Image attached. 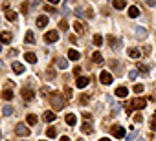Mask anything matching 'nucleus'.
<instances>
[{"label": "nucleus", "instance_id": "nucleus-1", "mask_svg": "<svg viewBox=\"0 0 156 141\" xmlns=\"http://www.w3.org/2000/svg\"><path fill=\"white\" fill-rule=\"evenodd\" d=\"M50 105H52L53 112L63 110V108H64V97L61 95V93H53V95L50 97Z\"/></svg>", "mask_w": 156, "mask_h": 141}, {"label": "nucleus", "instance_id": "nucleus-2", "mask_svg": "<svg viewBox=\"0 0 156 141\" xmlns=\"http://www.w3.org/2000/svg\"><path fill=\"white\" fill-rule=\"evenodd\" d=\"M147 106V101L145 99H134V101H131V103L127 105V112H132V110H143Z\"/></svg>", "mask_w": 156, "mask_h": 141}, {"label": "nucleus", "instance_id": "nucleus-3", "mask_svg": "<svg viewBox=\"0 0 156 141\" xmlns=\"http://www.w3.org/2000/svg\"><path fill=\"white\" fill-rule=\"evenodd\" d=\"M15 134H17V136H22V137H28L30 136V128H28V126H26L24 123H17V126H15Z\"/></svg>", "mask_w": 156, "mask_h": 141}, {"label": "nucleus", "instance_id": "nucleus-4", "mask_svg": "<svg viewBox=\"0 0 156 141\" xmlns=\"http://www.w3.org/2000/svg\"><path fill=\"white\" fill-rule=\"evenodd\" d=\"M44 40H46L48 44H53V42H57V40H59V33H57L55 29H53V31H48V33L44 35Z\"/></svg>", "mask_w": 156, "mask_h": 141}, {"label": "nucleus", "instance_id": "nucleus-5", "mask_svg": "<svg viewBox=\"0 0 156 141\" xmlns=\"http://www.w3.org/2000/svg\"><path fill=\"white\" fill-rule=\"evenodd\" d=\"M112 73H108V72H101L99 73V81H101V84H112Z\"/></svg>", "mask_w": 156, "mask_h": 141}, {"label": "nucleus", "instance_id": "nucleus-6", "mask_svg": "<svg viewBox=\"0 0 156 141\" xmlns=\"http://www.w3.org/2000/svg\"><path fill=\"white\" fill-rule=\"evenodd\" d=\"M110 132H112V136H114V137H119V139H121V137H125V128H123V126H119V125H114Z\"/></svg>", "mask_w": 156, "mask_h": 141}, {"label": "nucleus", "instance_id": "nucleus-7", "mask_svg": "<svg viewBox=\"0 0 156 141\" xmlns=\"http://www.w3.org/2000/svg\"><path fill=\"white\" fill-rule=\"evenodd\" d=\"M33 97H35V93H33L31 88H22V99L26 101V103H30Z\"/></svg>", "mask_w": 156, "mask_h": 141}, {"label": "nucleus", "instance_id": "nucleus-8", "mask_svg": "<svg viewBox=\"0 0 156 141\" xmlns=\"http://www.w3.org/2000/svg\"><path fill=\"white\" fill-rule=\"evenodd\" d=\"M11 39H13V35L9 31H2V33H0V42H2V44H9Z\"/></svg>", "mask_w": 156, "mask_h": 141}, {"label": "nucleus", "instance_id": "nucleus-9", "mask_svg": "<svg viewBox=\"0 0 156 141\" xmlns=\"http://www.w3.org/2000/svg\"><path fill=\"white\" fill-rule=\"evenodd\" d=\"M81 132H85V134H92V132H94L92 121H85V123H83V126H81Z\"/></svg>", "mask_w": 156, "mask_h": 141}, {"label": "nucleus", "instance_id": "nucleus-10", "mask_svg": "<svg viewBox=\"0 0 156 141\" xmlns=\"http://www.w3.org/2000/svg\"><path fill=\"white\" fill-rule=\"evenodd\" d=\"M73 29H76V33H79V35H85V33H86L85 24H81L79 20H77V22H73Z\"/></svg>", "mask_w": 156, "mask_h": 141}, {"label": "nucleus", "instance_id": "nucleus-11", "mask_svg": "<svg viewBox=\"0 0 156 141\" xmlns=\"http://www.w3.org/2000/svg\"><path fill=\"white\" fill-rule=\"evenodd\" d=\"M88 83H90V79H88V77H77V81H76L77 88H85V86H88Z\"/></svg>", "mask_w": 156, "mask_h": 141}, {"label": "nucleus", "instance_id": "nucleus-12", "mask_svg": "<svg viewBox=\"0 0 156 141\" xmlns=\"http://www.w3.org/2000/svg\"><path fill=\"white\" fill-rule=\"evenodd\" d=\"M116 95L118 97H127L128 95V88H127V86H118V88H116Z\"/></svg>", "mask_w": 156, "mask_h": 141}, {"label": "nucleus", "instance_id": "nucleus-13", "mask_svg": "<svg viewBox=\"0 0 156 141\" xmlns=\"http://www.w3.org/2000/svg\"><path fill=\"white\" fill-rule=\"evenodd\" d=\"M42 119L46 121V123H52V121H55V112H52V110H48V112H44V116H42Z\"/></svg>", "mask_w": 156, "mask_h": 141}, {"label": "nucleus", "instance_id": "nucleus-14", "mask_svg": "<svg viewBox=\"0 0 156 141\" xmlns=\"http://www.w3.org/2000/svg\"><path fill=\"white\" fill-rule=\"evenodd\" d=\"M108 44H110V48H114V50H119V40H118L116 37L108 35Z\"/></svg>", "mask_w": 156, "mask_h": 141}, {"label": "nucleus", "instance_id": "nucleus-15", "mask_svg": "<svg viewBox=\"0 0 156 141\" xmlns=\"http://www.w3.org/2000/svg\"><path fill=\"white\" fill-rule=\"evenodd\" d=\"M136 37L138 39L147 37V28H143V26H136Z\"/></svg>", "mask_w": 156, "mask_h": 141}, {"label": "nucleus", "instance_id": "nucleus-16", "mask_svg": "<svg viewBox=\"0 0 156 141\" xmlns=\"http://www.w3.org/2000/svg\"><path fill=\"white\" fill-rule=\"evenodd\" d=\"M37 26H39V28H46V26H48V17H46V15H40V17L37 18Z\"/></svg>", "mask_w": 156, "mask_h": 141}, {"label": "nucleus", "instance_id": "nucleus-17", "mask_svg": "<svg viewBox=\"0 0 156 141\" xmlns=\"http://www.w3.org/2000/svg\"><path fill=\"white\" fill-rule=\"evenodd\" d=\"M76 123H77L76 114H68V116H66V125H68V126H76Z\"/></svg>", "mask_w": 156, "mask_h": 141}, {"label": "nucleus", "instance_id": "nucleus-18", "mask_svg": "<svg viewBox=\"0 0 156 141\" xmlns=\"http://www.w3.org/2000/svg\"><path fill=\"white\" fill-rule=\"evenodd\" d=\"M128 17L131 18H138L140 17V9L136 8V6H131V8H128Z\"/></svg>", "mask_w": 156, "mask_h": 141}, {"label": "nucleus", "instance_id": "nucleus-19", "mask_svg": "<svg viewBox=\"0 0 156 141\" xmlns=\"http://www.w3.org/2000/svg\"><path fill=\"white\" fill-rule=\"evenodd\" d=\"M11 68H13V72H15V73H24L26 72L24 70V64H20V62H13Z\"/></svg>", "mask_w": 156, "mask_h": 141}, {"label": "nucleus", "instance_id": "nucleus-20", "mask_svg": "<svg viewBox=\"0 0 156 141\" xmlns=\"http://www.w3.org/2000/svg\"><path fill=\"white\" fill-rule=\"evenodd\" d=\"M2 97H4L6 101H11V99H13V90L9 88V86H8V88H4V92H2Z\"/></svg>", "mask_w": 156, "mask_h": 141}, {"label": "nucleus", "instance_id": "nucleus-21", "mask_svg": "<svg viewBox=\"0 0 156 141\" xmlns=\"http://www.w3.org/2000/svg\"><path fill=\"white\" fill-rule=\"evenodd\" d=\"M127 53H128V57H131V59H140V55H141L138 48H131Z\"/></svg>", "mask_w": 156, "mask_h": 141}, {"label": "nucleus", "instance_id": "nucleus-22", "mask_svg": "<svg viewBox=\"0 0 156 141\" xmlns=\"http://www.w3.org/2000/svg\"><path fill=\"white\" fill-rule=\"evenodd\" d=\"M24 59L28 60L30 64H35L37 62V55H35V53H24Z\"/></svg>", "mask_w": 156, "mask_h": 141}, {"label": "nucleus", "instance_id": "nucleus-23", "mask_svg": "<svg viewBox=\"0 0 156 141\" xmlns=\"http://www.w3.org/2000/svg\"><path fill=\"white\" fill-rule=\"evenodd\" d=\"M26 121H28V125H37L39 123V119H37L35 114H28V116H26Z\"/></svg>", "mask_w": 156, "mask_h": 141}, {"label": "nucleus", "instance_id": "nucleus-24", "mask_svg": "<svg viewBox=\"0 0 156 141\" xmlns=\"http://www.w3.org/2000/svg\"><path fill=\"white\" fill-rule=\"evenodd\" d=\"M68 59H72V60H79V59H81L79 51H77V50H68Z\"/></svg>", "mask_w": 156, "mask_h": 141}, {"label": "nucleus", "instance_id": "nucleus-25", "mask_svg": "<svg viewBox=\"0 0 156 141\" xmlns=\"http://www.w3.org/2000/svg\"><path fill=\"white\" fill-rule=\"evenodd\" d=\"M26 44H35V35H33L31 29L26 33Z\"/></svg>", "mask_w": 156, "mask_h": 141}, {"label": "nucleus", "instance_id": "nucleus-26", "mask_svg": "<svg viewBox=\"0 0 156 141\" xmlns=\"http://www.w3.org/2000/svg\"><path fill=\"white\" fill-rule=\"evenodd\" d=\"M46 136H48L50 139H52V137H57V130H55V126H48V128H46Z\"/></svg>", "mask_w": 156, "mask_h": 141}, {"label": "nucleus", "instance_id": "nucleus-27", "mask_svg": "<svg viewBox=\"0 0 156 141\" xmlns=\"http://www.w3.org/2000/svg\"><path fill=\"white\" fill-rule=\"evenodd\" d=\"M6 18L11 20V22H15V20H17V13L11 11V9H6Z\"/></svg>", "mask_w": 156, "mask_h": 141}, {"label": "nucleus", "instance_id": "nucleus-28", "mask_svg": "<svg viewBox=\"0 0 156 141\" xmlns=\"http://www.w3.org/2000/svg\"><path fill=\"white\" fill-rule=\"evenodd\" d=\"M112 6H114L116 9H123L125 6H127V2H125V0H114V2H112Z\"/></svg>", "mask_w": 156, "mask_h": 141}, {"label": "nucleus", "instance_id": "nucleus-29", "mask_svg": "<svg viewBox=\"0 0 156 141\" xmlns=\"http://www.w3.org/2000/svg\"><path fill=\"white\" fill-rule=\"evenodd\" d=\"M57 68L66 70V68H68V60H66V59H59V60H57Z\"/></svg>", "mask_w": 156, "mask_h": 141}, {"label": "nucleus", "instance_id": "nucleus-30", "mask_svg": "<svg viewBox=\"0 0 156 141\" xmlns=\"http://www.w3.org/2000/svg\"><path fill=\"white\" fill-rule=\"evenodd\" d=\"M92 60H94V62H97V64H101V62H103V55H101L99 51H96L92 55Z\"/></svg>", "mask_w": 156, "mask_h": 141}, {"label": "nucleus", "instance_id": "nucleus-31", "mask_svg": "<svg viewBox=\"0 0 156 141\" xmlns=\"http://www.w3.org/2000/svg\"><path fill=\"white\" fill-rule=\"evenodd\" d=\"M88 99H90V97H88L86 93H81V95H79V105H81V106L88 105Z\"/></svg>", "mask_w": 156, "mask_h": 141}, {"label": "nucleus", "instance_id": "nucleus-32", "mask_svg": "<svg viewBox=\"0 0 156 141\" xmlns=\"http://www.w3.org/2000/svg\"><path fill=\"white\" fill-rule=\"evenodd\" d=\"M2 114H4V117H9V116H11V114H13V108H11V106H9V105H6V106H4V108H2Z\"/></svg>", "mask_w": 156, "mask_h": 141}, {"label": "nucleus", "instance_id": "nucleus-33", "mask_svg": "<svg viewBox=\"0 0 156 141\" xmlns=\"http://www.w3.org/2000/svg\"><path fill=\"white\" fill-rule=\"evenodd\" d=\"M94 44H96L97 48L103 46V37H101V35H94Z\"/></svg>", "mask_w": 156, "mask_h": 141}, {"label": "nucleus", "instance_id": "nucleus-34", "mask_svg": "<svg viewBox=\"0 0 156 141\" xmlns=\"http://www.w3.org/2000/svg\"><path fill=\"white\" fill-rule=\"evenodd\" d=\"M132 90H134V93H138V95H140V93L145 90V86H143V84H134V88H132Z\"/></svg>", "mask_w": 156, "mask_h": 141}, {"label": "nucleus", "instance_id": "nucleus-35", "mask_svg": "<svg viewBox=\"0 0 156 141\" xmlns=\"http://www.w3.org/2000/svg\"><path fill=\"white\" fill-rule=\"evenodd\" d=\"M136 77H138V70H131V72H128V79H131V81H134Z\"/></svg>", "mask_w": 156, "mask_h": 141}, {"label": "nucleus", "instance_id": "nucleus-36", "mask_svg": "<svg viewBox=\"0 0 156 141\" xmlns=\"http://www.w3.org/2000/svg\"><path fill=\"white\" fill-rule=\"evenodd\" d=\"M151 130L156 132V112H154V116H152V119H151Z\"/></svg>", "mask_w": 156, "mask_h": 141}, {"label": "nucleus", "instance_id": "nucleus-37", "mask_svg": "<svg viewBox=\"0 0 156 141\" xmlns=\"http://www.w3.org/2000/svg\"><path fill=\"white\" fill-rule=\"evenodd\" d=\"M138 72H141V73H147V72H149V68H147L145 64H138Z\"/></svg>", "mask_w": 156, "mask_h": 141}, {"label": "nucleus", "instance_id": "nucleus-38", "mask_svg": "<svg viewBox=\"0 0 156 141\" xmlns=\"http://www.w3.org/2000/svg\"><path fill=\"white\" fill-rule=\"evenodd\" d=\"M59 28H61V29H66V28H68V22H66V20H61V22H59Z\"/></svg>", "mask_w": 156, "mask_h": 141}, {"label": "nucleus", "instance_id": "nucleus-39", "mask_svg": "<svg viewBox=\"0 0 156 141\" xmlns=\"http://www.w3.org/2000/svg\"><path fill=\"white\" fill-rule=\"evenodd\" d=\"M64 95L70 99V97H72V88H68V86H66V88H64Z\"/></svg>", "mask_w": 156, "mask_h": 141}, {"label": "nucleus", "instance_id": "nucleus-40", "mask_svg": "<svg viewBox=\"0 0 156 141\" xmlns=\"http://www.w3.org/2000/svg\"><path fill=\"white\" fill-rule=\"evenodd\" d=\"M76 15L77 17H83V8H81V6H79V8H76Z\"/></svg>", "mask_w": 156, "mask_h": 141}, {"label": "nucleus", "instance_id": "nucleus-41", "mask_svg": "<svg viewBox=\"0 0 156 141\" xmlns=\"http://www.w3.org/2000/svg\"><path fill=\"white\" fill-rule=\"evenodd\" d=\"M83 117H85V121H92V114L85 112V114H83Z\"/></svg>", "mask_w": 156, "mask_h": 141}, {"label": "nucleus", "instance_id": "nucleus-42", "mask_svg": "<svg viewBox=\"0 0 156 141\" xmlns=\"http://www.w3.org/2000/svg\"><path fill=\"white\" fill-rule=\"evenodd\" d=\"M141 119H143L141 114H136V116H134V121H136V123H141Z\"/></svg>", "mask_w": 156, "mask_h": 141}, {"label": "nucleus", "instance_id": "nucleus-43", "mask_svg": "<svg viewBox=\"0 0 156 141\" xmlns=\"http://www.w3.org/2000/svg\"><path fill=\"white\" fill-rule=\"evenodd\" d=\"M17 55H18L17 50H9V57H17Z\"/></svg>", "mask_w": 156, "mask_h": 141}, {"label": "nucleus", "instance_id": "nucleus-44", "mask_svg": "<svg viewBox=\"0 0 156 141\" xmlns=\"http://www.w3.org/2000/svg\"><path fill=\"white\" fill-rule=\"evenodd\" d=\"M119 112V105H114V108H112V114H118Z\"/></svg>", "mask_w": 156, "mask_h": 141}, {"label": "nucleus", "instance_id": "nucleus-45", "mask_svg": "<svg viewBox=\"0 0 156 141\" xmlns=\"http://www.w3.org/2000/svg\"><path fill=\"white\" fill-rule=\"evenodd\" d=\"M147 6H151V8H154V6H156V2H154V0H147Z\"/></svg>", "mask_w": 156, "mask_h": 141}, {"label": "nucleus", "instance_id": "nucleus-46", "mask_svg": "<svg viewBox=\"0 0 156 141\" xmlns=\"http://www.w3.org/2000/svg\"><path fill=\"white\" fill-rule=\"evenodd\" d=\"M73 73H76V75H79V73H81V68H79V66H76V68H73Z\"/></svg>", "mask_w": 156, "mask_h": 141}, {"label": "nucleus", "instance_id": "nucleus-47", "mask_svg": "<svg viewBox=\"0 0 156 141\" xmlns=\"http://www.w3.org/2000/svg\"><path fill=\"white\" fill-rule=\"evenodd\" d=\"M20 9H22V13H26V11H28V6L22 4V6H20Z\"/></svg>", "mask_w": 156, "mask_h": 141}, {"label": "nucleus", "instance_id": "nucleus-48", "mask_svg": "<svg viewBox=\"0 0 156 141\" xmlns=\"http://www.w3.org/2000/svg\"><path fill=\"white\" fill-rule=\"evenodd\" d=\"M59 141H70V137H68V136H63V137H61Z\"/></svg>", "mask_w": 156, "mask_h": 141}, {"label": "nucleus", "instance_id": "nucleus-49", "mask_svg": "<svg viewBox=\"0 0 156 141\" xmlns=\"http://www.w3.org/2000/svg\"><path fill=\"white\" fill-rule=\"evenodd\" d=\"M99 141H112V139H110V137H101Z\"/></svg>", "mask_w": 156, "mask_h": 141}, {"label": "nucleus", "instance_id": "nucleus-50", "mask_svg": "<svg viewBox=\"0 0 156 141\" xmlns=\"http://www.w3.org/2000/svg\"><path fill=\"white\" fill-rule=\"evenodd\" d=\"M0 70H4V64L2 62H0Z\"/></svg>", "mask_w": 156, "mask_h": 141}, {"label": "nucleus", "instance_id": "nucleus-51", "mask_svg": "<svg viewBox=\"0 0 156 141\" xmlns=\"http://www.w3.org/2000/svg\"><path fill=\"white\" fill-rule=\"evenodd\" d=\"M0 139H2V132H0Z\"/></svg>", "mask_w": 156, "mask_h": 141}, {"label": "nucleus", "instance_id": "nucleus-52", "mask_svg": "<svg viewBox=\"0 0 156 141\" xmlns=\"http://www.w3.org/2000/svg\"><path fill=\"white\" fill-rule=\"evenodd\" d=\"M138 141H145V139H138Z\"/></svg>", "mask_w": 156, "mask_h": 141}, {"label": "nucleus", "instance_id": "nucleus-53", "mask_svg": "<svg viewBox=\"0 0 156 141\" xmlns=\"http://www.w3.org/2000/svg\"><path fill=\"white\" fill-rule=\"evenodd\" d=\"M77 141H83V139H81V137H79V139H77Z\"/></svg>", "mask_w": 156, "mask_h": 141}, {"label": "nucleus", "instance_id": "nucleus-54", "mask_svg": "<svg viewBox=\"0 0 156 141\" xmlns=\"http://www.w3.org/2000/svg\"><path fill=\"white\" fill-rule=\"evenodd\" d=\"M0 51H2V46H0Z\"/></svg>", "mask_w": 156, "mask_h": 141}, {"label": "nucleus", "instance_id": "nucleus-55", "mask_svg": "<svg viewBox=\"0 0 156 141\" xmlns=\"http://www.w3.org/2000/svg\"><path fill=\"white\" fill-rule=\"evenodd\" d=\"M22 141H28V139H22Z\"/></svg>", "mask_w": 156, "mask_h": 141}]
</instances>
